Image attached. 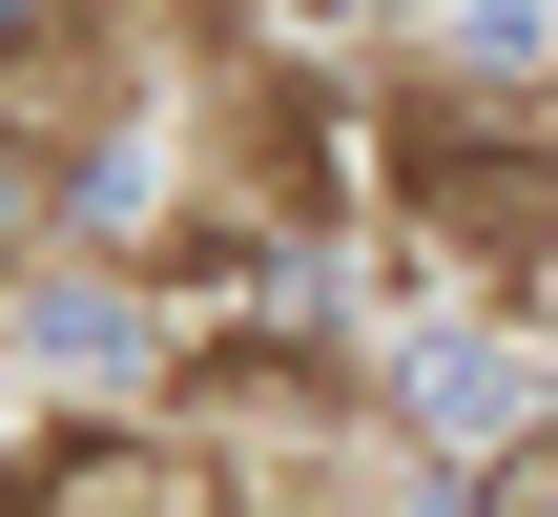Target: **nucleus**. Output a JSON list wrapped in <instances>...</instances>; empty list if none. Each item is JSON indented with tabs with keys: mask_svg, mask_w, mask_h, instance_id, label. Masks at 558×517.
<instances>
[{
	"mask_svg": "<svg viewBox=\"0 0 558 517\" xmlns=\"http://www.w3.org/2000/svg\"><path fill=\"white\" fill-rule=\"evenodd\" d=\"M476 517H558V435H518V456L476 477Z\"/></svg>",
	"mask_w": 558,
	"mask_h": 517,
	"instance_id": "obj_1",
	"label": "nucleus"
}]
</instances>
